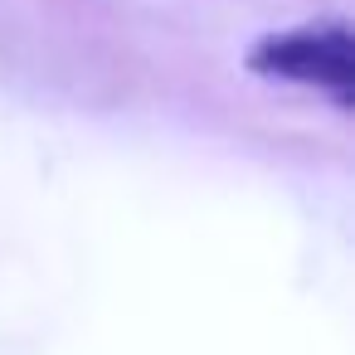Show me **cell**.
Segmentation results:
<instances>
[{"label": "cell", "instance_id": "1", "mask_svg": "<svg viewBox=\"0 0 355 355\" xmlns=\"http://www.w3.org/2000/svg\"><path fill=\"white\" fill-rule=\"evenodd\" d=\"M248 69L258 78L277 83H306L336 93V103H350L355 88V44L340 20L331 25H302L287 35H268L248 49Z\"/></svg>", "mask_w": 355, "mask_h": 355}]
</instances>
